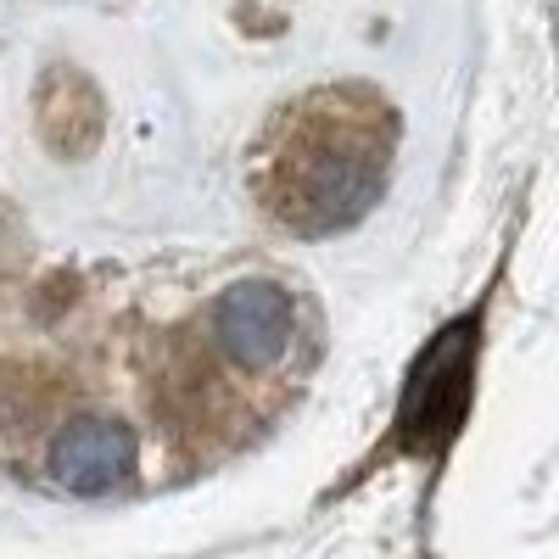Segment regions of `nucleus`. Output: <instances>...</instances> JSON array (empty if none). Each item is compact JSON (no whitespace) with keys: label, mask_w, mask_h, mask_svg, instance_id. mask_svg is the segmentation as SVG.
Listing matches in <instances>:
<instances>
[{"label":"nucleus","mask_w":559,"mask_h":559,"mask_svg":"<svg viewBox=\"0 0 559 559\" xmlns=\"http://www.w3.org/2000/svg\"><path fill=\"white\" fill-rule=\"evenodd\" d=\"M302 342L297 297L280 280H236L202 313V353L247 386L286 381L292 353Z\"/></svg>","instance_id":"nucleus-2"},{"label":"nucleus","mask_w":559,"mask_h":559,"mask_svg":"<svg viewBox=\"0 0 559 559\" xmlns=\"http://www.w3.org/2000/svg\"><path fill=\"white\" fill-rule=\"evenodd\" d=\"M397 152V112L369 84H319L286 102L258 134L247 185L269 224L336 236L381 202Z\"/></svg>","instance_id":"nucleus-1"},{"label":"nucleus","mask_w":559,"mask_h":559,"mask_svg":"<svg viewBox=\"0 0 559 559\" xmlns=\"http://www.w3.org/2000/svg\"><path fill=\"white\" fill-rule=\"evenodd\" d=\"M471 364H476V324L459 319L414 364V381H408L403 414H397V437L408 448H437L459 431L464 397H471Z\"/></svg>","instance_id":"nucleus-3"},{"label":"nucleus","mask_w":559,"mask_h":559,"mask_svg":"<svg viewBox=\"0 0 559 559\" xmlns=\"http://www.w3.org/2000/svg\"><path fill=\"white\" fill-rule=\"evenodd\" d=\"M140 464V442L123 419L107 414H79L51 437V453H45V471H51L57 487H68L73 498H107L118 487H129Z\"/></svg>","instance_id":"nucleus-4"}]
</instances>
